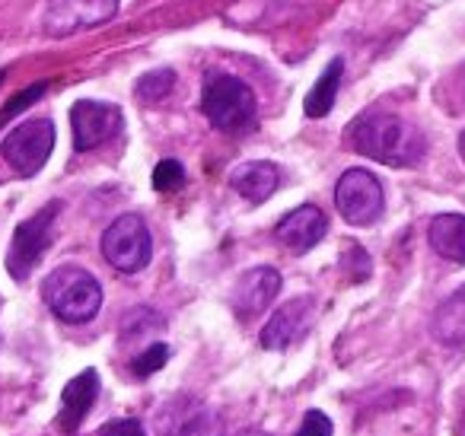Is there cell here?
<instances>
[{
	"mask_svg": "<svg viewBox=\"0 0 465 436\" xmlns=\"http://www.w3.org/2000/svg\"><path fill=\"white\" fill-rule=\"evenodd\" d=\"M348 144L367 160L382 166H418L427 154V141L411 122L392 112H363L348 128Z\"/></svg>",
	"mask_w": 465,
	"mask_h": 436,
	"instance_id": "6da1fadb",
	"label": "cell"
},
{
	"mask_svg": "<svg viewBox=\"0 0 465 436\" xmlns=\"http://www.w3.org/2000/svg\"><path fill=\"white\" fill-rule=\"evenodd\" d=\"M42 296H45L48 309L67 325H84V322L96 319L103 309V287L90 271L77 268V264H61L42 283Z\"/></svg>",
	"mask_w": 465,
	"mask_h": 436,
	"instance_id": "7a4b0ae2",
	"label": "cell"
},
{
	"mask_svg": "<svg viewBox=\"0 0 465 436\" xmlns=\"http://www.w3.org/2000/svg\"><path fill=\"white\" fill-rule=\"evenodd\" d=\"M201 112L223 134H242L255 124L259 99L246 80L232 74H213L201 93Z\"/></svg>",
	"mask_w": 465,
	"mask_h": 436,
	"instance_id": "3957f363",
	"label": "cell"
},
{
	"mask_svg": "<svg viewBox=\"0 0 465 436\" xmlns=\"http://www.w3.org/2000/svg\"><path fill=\"white\" fill-rule=\"evenodd\" d=\"M156 436H226V421L198 395H169L153 414Z\"/></svg>",
	"mask_w": 465,
	"mask_h": 436,
	"instance_id": "277c9868",
	"label": "cell"
},
{
	"mask_svg": "<svg viewBox=\"0 0 465 436\" xmlns=\"http://www.w3.org/2000/svg\"><path fill=\"white\" fill-rule=\"evenodd\" d=\"M58 213H61V201H52V204H45L39 213H33V217L16 226L14 243H10L7 252V271L14 281H26L35 271V264L42 262V255L52 245Z\"/></svg>",
	"mask_w": 465,
	"mask_h": 436,
	"instance_id": "5b68a950",
	"label": "cell"
},
{
	"mask_svg": "<svg viewBox=\"0 0 465 436\" xmlns=\"http://www.w3.org/2000/svg\"><path fill=\"white\" fill-rule=\"evenodd\" d=\"M103 255L122 274H137L150 264L153 255V239L137 213H122L103 233Z\"/></svg>",
	"mask_w": 465,
	"mask_h": 436,
	"instance_id": "8992f818",
	"label": "cell"
},
{
	"mask_svg": "<svg viewBox=\"0 0 465 436\" xmlns=\"http://www.w3.org/2000/svg\"><path fill=\"white\" fill-rule=\"evenodd\" d=\"M335 207L351 226H370L382 217L386 194L370 169H348L335 185Z\"/></svg>",
	"mask_w": 465,
	"mask_h": 436,
	"instance_id": "52a82bcc",
	"label": "cell"
},
{
	"mask_svg": "<svg viewBox=\"0 0 465 436\" xmlns=\"http://www.w3.org/2000/svg\"><path fill=\"white\" fill-rule=\"evenodd\" d=\"M52 147H54V124L48 118H29V122L16 124L0 141V156L20 175H35L48 163Z\"/></svg>",
	"mask_w": 465,
	"mask_h": 436,
	"instance_id": "ba28073f",
	"label": "cell"
},
{
	"mask_svg": "<svg viewBox=\"0 0 465 436\" xmlns=\"http://www.w3.org/2000/svg\"><path fill=\"white\" fill-rule=\"evenodd\" d=\"M118 4L122 0H48L42 29L52 39H67L74 33H86L109 23L118 14Z\"/></svg>",
	"mask_w": 465,
	"mask_h": 436,
	"instance_id": "9c48e42d",
	"label": "cell"
},
{
	"mask_svg": "<svg viewBox=\"0 0 465 436\" xmlns=\"http://www.w3.org/2000/svg\"><path fill=\"white\" fill-rule=\"evenodd\" d=\"M122 109L112 103H96V99H80L71 109V131L74 150L90 154V150L109 144L122 131Z\"/></svg>",
	"mask_w": 465,
	"mask_h": 436,
	"instance_id": "30bf717a",
	"label": "cell"
},
{
	"mask_svg": "<svg viewBox=\"0 0 465 436\" xmlns=\"http://www.w3.org/2000/svg\"><path fill=\"white\" fill-rule=\"evenodd\" d=\"M312 322H316V302L310 296H297L287 300L284 306H278V312H272V319L262 328V347L265 351H287L291 344H297L303 334H310Z\"/></svg>",
	"mask_w": 465,
	"mask_h": 436,
	"instance_id": "8fae6325",
	"label": "cell"
},
{
	"mask_svg": "<svg viewBox=\"0 0 465 436\" xmlns=\"http://www.w3.org/2000/svg\"><path fill=\"white\" fill-rule=\"evenodd\" d=\"M281 283H284V281H281L278 268H268V264H262V268L246 271V274L236 281V287H232V293H230L232 312L240 315V319H255V315L268 312V309H272V302L278 300Z\"/></svg>",
	"mask_w": 465,
	"mask_h": 436,
	"instance_id": "7c38bea8",
	"label": "cell"
},
{
	"mask_svg": "<svg viewBox=\"0 0 465 436\" xmlns=\"http://www.w3.org/2000/svg\"><path fill=\"white\" fill-rule=\"evenodd\" d=\"M325 230H329L325 213L319 211L316 204H303V207H293L291 213H284V220L278 223L274 236H278L281 245H287L291 252L303 255V252H310L312 245L322 243Z\"/></svg>",
	"mask_w": 465,
	"mask_h": 436,
	"instance_id": "4fadbf2b",
	"label": "cell"
},
{
	"mask_svg": "<svg viewBox=\"0 0 465 436\" xmlns=\"http://www.w3.org/2000/svg\"><path fill=\"white\" fill-rule=\"evenodd\" d=\"M99 398V372L96 370H84L80 376H74L71 382L61 391V411H58V427L67 436H74L80 430V423L86 421L90 408Z\"/></svg>",
	"mask_w": 465,
	"mask_h": 436,
	"instance_id": "5bb4252c",
	"label": "cell"
},
{
	"mask_svg": "<svg viewBox=\"0 0 465 436\" xmlns=\"http://www.w3.org/2000/svg\"><path fill=\"white\" fill-rule=\"evenodd\" d=\"M230 185H232V192L242 194L246 201L262 204V201H268L274 192H278L281 173H278V166H274V163H268V160L242 163V166L230 175Z\"/></svg>",
	"mask_w": 465,
	"mask_h": 436,
	"instance_id": "9a60e30c",
	"label": "cell"
},
{
	"mask_svg": "<svg viewBox=\"0 0 465 436\" xmlns=\"http://www.w3.org/2000/svg\"><path fill=\"white\" fill-rule=\"evenodd\" d=\"M427 243L440 258L465 264V213H437L427 226Z\"/></svg>",
	"mask_w": 465,
	"mask_h": 436,
	"instance_id": "2e32d148",
	"label": "cell"
},
{
	"mask_svg": "<svg viewBox=\"0 0 465 436\" xmlns=\"http://www.w3.org/2000/svg\"><path fill=\"white\" fill-rule=\"evenodd\" d=\"M430 332L443 347H465V283L437 306Z\"/></svg>",
	"mask_w": 465,
	"mask_h": 436,
	"instance_id": "e0dca14e",
	"label": "cell"
},
{
	"mask_svg": "<svg viewBox=\"0 0 465 436\" xmlns=\"http://www.w3.org/2000/svg\"><path fill=\"white\" fill-rule=\"evenodd\" d=\"M341 77H344V61L331 58L329 67H325V71L319 74L316 84H312V90L306 93V103H303L306 118H325L331 109H335L338 90H341Z\"/></svg>",
	"mask_w": 465,
	"mask_h": 436,
	"instance_id": "ac0fdd59",
	"label": "cell"
},
{
	"mask_svg": "<svg viewBox=\"0 0 465 436\" xmlns=\"http://www.w3.org/2000/svg\"><path fill=\"white\" fill-rule=\"evenodd\" d=\"M175 90V71H169V67H160V71H150L143 74L141 80H137L134 93L141 103H163V99H169V93Z\"/></svg>",
	"mask_w": 465,
	"mask_h": 436,
	"instance_id": "d6986e66",
	"label": "cell"
},
{
	"mask_svg": "<svg viewBox=\"0 0 465 436\" xmlns=\"http://www.w3.org/2000/svg\"><path fill=\"white\" fill-rule=\"evenodd\" d=\"M166 360H169L166 344H150L147 351L131 360V372H134L137 379H147V376H153V372H160L163 366H166Z\"/></svg>",
	"mask_w": 465,
	"mask_h": 436,
	"instance_id": "ffe728a7",
	"label": "cell"
},
{
	"mask_svg": "<svg viewBox=\"0 0 465 436\" xmlns=\"http://www.w3.org/2000/svg\"><path fill=\"white\" fill-rule=\"evenodd\" d=\"M185 185V169L179 160H160L153 169V188L156 192H179Z\"/></svg>",
	"mask_w": 465,
	"mask_h": 436,
	"instance_id": "44dd1931",
	"label": "cell"
},
{
	"mask_svg": "<svg viewBox=\"0 0 465 436\" xmlns=\"http://www.w3.org/2000/svg\"><path fill=\"white\" fill-rule=\"evenodd\" d=\"M45 90H48V84H33L26 93H20V96H16V99H10V103L4 105V112H0V124H7L10 118L16 115V112H23V109H29V105H33V103H39L42 93H45Z\"/></svg>",
	"mask_w": 465,
	"mask_h": 436,
	"instance_id": "7402d4cb",
	"label": "cell"
},
{
	"mask_svg": "<svg viewBox=\"0 0 465 436\" xmlns=\"http://www.w3.org/2000/svg\"><path fill=\"white\" fill-rule=\"evenodd\" d=\"M331 433H335V427H331L329 414L312 408L303 414V423H300V430L293 436H331Z\"/></svg>",
	"mask_w": 465,
	"mask_h": 436,
	"instance_id": "603a6c76",
	"label": "cell"
},
{
	"mask_svg": "<svg viewBox=\"0 0 465 436\" xmlns=\"http://www.w3.org/2000/svg\"><path fill=\"white\" fill-rule=\"evenodd\" d=\"M150 322H160L156 315H150V309H134L128 315V322L122 325V338L124 341H134V338H143L150 332Z\"/></svg>",
	"mask_w": 465,
	"mask_h": 436,
	"instance_id": "cb8c5ba5",
	"label": "cell"
},
{
	"mask_svg": "<svg viewBox=\"0 0 465 436\" xmlns=\"http://www.w3.org/2000/svg\"><path fill=\"white\" fill-rule=\"evenodd\" d=\"M103 436H147V433H143L141 421H134V417H124V421L105 423Z\"/></svg>",
	"mask_w": 465,
	"mask_h": 436,
	"instance_id": "d4e9b609",
	"label": "cell"
},
{
	"mask_svg": "<svg viewBox=\"0 0 465 436\" xmlns=\"http://www.w3.org/2000/svg\"><path fill=\"white\" fill-rule=\"evenodd\" d=\"M459 156H462V160H465V131H462V134H459Z\"/></svg>",
	"mask_w": 465,
	"mask_h": 436,
	"instance_id": "484cf974",
	"label": "cell"
},
{
	"mask_svg": "<svg viewBox=\"0 0 465 436\" xmlns=\"http://www.w3.org/2000/svg\"><path fill=\"white\" fill-rule=\"evenodd\" d=\"M240 436H268V433H262V430H242Z\"/></svg>",
	"mask_w": 465,
	"mask_h": 436,
	"instance_id": "4316f807",
	"label": "cell"
},
{
	"mask_svg": "<svg viewBox=\"0 0 465 436\" xmlns=\"http://www.w3.org/2000/svg\"><path fill=\"white\" fill-rule=\"evenodd\" d=\"M459 436H465V414H462V421H459Z\"/></svg>",
	"mask_w": 465,
	"mask_h": 436,
	"instance_id": "83f0119b",
	"label": "cell"
},
{
	"mask_svg": "<svg viewBox=\"0 0 465 436\" xmlns=\"http://www.w3.org/2000/svg\"><path fill=\"white\" fill-rule=\"evenodd\" d=\"M462 99H465V71H462Z\"/></svg>",
	"mask_w": 465,
	"mask_h": 436,
	"instance_id": "f1b7e54d",
	"label": "cell"
},
{
	"mask_svg": "<svg viewBox=\"0 0 465 436\" xmlns=\"http://www.w3.org/2000/svg\"><path fill=\"white\" fill-rule=\"evenodd\" d=\"M4 77H7V74H4V71H0V84H4Z\"/></svg>",
	"mask_w": 465,
	"mask_h": 436,
	"instance_id": "f546056e",
	"label": "cell"
}]
</instances>
